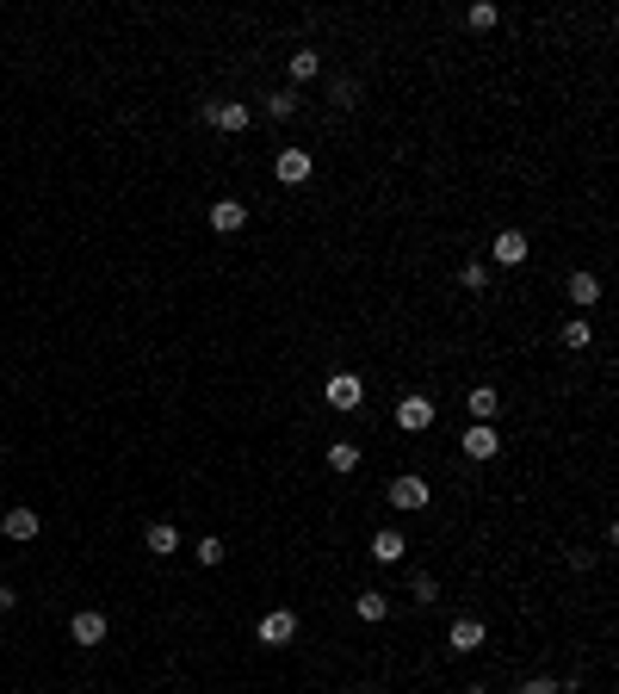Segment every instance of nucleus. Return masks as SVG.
<instances>
[{
    "instance_id": "obj_1",
    "label": "nucleus",
    "mask_w": 619,
    "mask_h": 694,
    "mask_svg": "<svg viewBox=\"0 0 619 694\" xmlns=\"http://www.w3.org/2000/svg\"><path fill=\"white\" fill-rule=\"evenodd\" d=\"M390 509H403V515H415V509H427L434 502V490H427V478H415V471H403V478H390Z\"/></svg>"
},
{
    "instance_id": "obj_2",
    "label": "nucleus",
    "mask_w": 619,
    "mask_h": 694,
    "mask_svg": "<svg viewBox=\"0 0 619 694\" xmlns=\"http://www.w3.org/2000/svg\"><path fill=\"white\" fill-rule=\"evenodd\" d=\"M199 118H205V124H217V131H236V137L254 124V112H248L241 100H205V105H199Z\"/></svg>"
},
{
    "instance_id": "obj_3",
    "label": "nucleus",
    "mask_w": 619,
    "mask_h": 694,
    "mask_svg": "<svg viewBox=\"0 0 619 694\" xmlns=\"http://www.w3.org/2000/svg\"><path fill=\"white\" fill-rule=\"evenodd\" d=\"M273 174H279V186H304L310 180V149H279Z\"/></svg>"
},
{
    "instance_id": "obj_4",
    "label": "nucleus",
    "mask_w": 619,
    "mask_h": 694,
    "mask_svg": "<svg viewBox=\"0 0 619 694\" xmlns=\"http://www.w3.org/2000/svg\"><path fill=\"white\" fill-rule=\"evenodd\" d=\"M105 632H112V626H105L100 608H81V614L69 620V639H74V645H105Z\"/></svg>"
},
{
    "instance_id": "obj_5",
    "label": "nucleus",
    "mask_w": 619,
    "mask_h": 694,
    "mask_svg": "<svg viewBox=\"0 0 619 694\" xmlns=\"http://www.w3.org/2000/svg\"><path fill=\"white\" fill-rule=\"evenodd\" d=\"M329 403H335V410H359V403H366V384L353 379V372H335V379H329Z\"/></svg>"
},
{
    "instance_id": "obj_6",
    "label": "nucleus",
    "mask_w": 619,
    "mask_h": 694,
    "mask_svg": "<svg viewBox=\"0 0 619 694\" xmlns=\"http://www.w3.org/2000/svg\"><path fill=\"white\" fill-rule=\"evenodd\" d=\"M397 428H403V434L434 428V403H427V397H403V403H397Z\"/></svg>"
},
{
    "instance_id": "obj_7",
    "label": "nucleus",
    "mask_w": 619,
    "mask_h": 694,
    "mask_svg": "<svg viewBox=\"0 0 619 694\" xmlns=\"http://www.w3.org/2000/svg\"><path fill=\"white\" fill-rule=\"evenodd\" d=\"M298 639V614L291 608H273L267 620H260V645H291Z\"/></svg>"
},
{
    "instance_id": "obj_8",
    "label": "nucleus",
    "mask_w": 619,
    "mask_h": 694,
    "mask_svg": "<svg viewBox=\"0 0 619 694\" xmlns=\"http://www.w3.org/2000/svg\"><path fill=\"white\" fill-rule=\"evenodd\" d=\"M241 223H248V205H241V199H217V205H211V230H217V236H236Z\"/></svg>"
},
{
    "instance_id": "obj_9",
    "label": "nucleus",
    "mask_w": 619,
    "mask_h": 694,
    "mask_svg": "<svg viewBox=\"0 0 619 694\" xmlns=\"http://www.w3.org/2000/svg\"><path fill=\"white\" fill-rule=\"evenodd\" d=\"M447 645L458 651V658H465V651H477V645H483V620H477V614H458V620H452V632H447Z\"/></svg>"
},
{
    "instance_id": "obj_10",
    "label": "nucleus",
    "mask_w": 619,
    "mask_h": 694,
    "mask_svg": "<svg viewBox=\"0 0 619 694\" xmlns=\"http://www.w3.org/2000/svg\"><path fill=\"white\" fill-rule=\"evenodd\" d=\"M458 447L471 452V459H496V452H502V441H496V428H489V421H471Z\"/></svg>"
},
{
    "instance_id": "obj_11",
    "label": "nucleus",
    "mask_w": 619,
    "mask_h": 694,
    "mask_svg": "<svg viewBox=\"0 0 619 694\" xmlns=\"http://www.w3.org/2000/svg\"><path fill=\"white\" fill-rule=\"evenodd\" d=\"M142 546H149L155 558H173L180 552V527H173V520H155V527L142 533Z\"/></svg>"
},
{
    "instance_id": "obj_12",
    "label": "nucleus",
    "mask_w": 619,
    "mask_h": 694,
    "mask_svg": "<svg viewBox=\"0 0 619 694\" xmlns=\"http://www.w3.org/2000/svg\"><path fill=\"white\" fill-rule=\"evenodd\" d=\"M403 552H409V540H403L397 527H384V533H372V558H378V564H403Z\"/></svg>"
},
{
    "instance_id": "obj_13",
    "label": "nucleus",
    "mask_w": 619,
    "mask_h": 694,
    "mask_svg": "<svg viewBox=\"0 0 619 694\" xmlns=\"http://www.w3.org/2000/svg\"><path fill=\"white\" fill-rule=\"evenodd\" d=\"M489 254H496L502 267H520V261H526V236H520V230H502V236L489 243Z\"/></svg>"
},
{
    "instance_id": "obj_14",
    "label": "nucleus",
    "mask_w": 619,
    "mask_h": 694,
    "mask_svg": "<svg viewBox=\"0 0 619 694\" xmlns=\"http://www.w3.org/2000/svg\"><path fill=\"white\" fill-rule=\"evenodd\" d=\"M0 533H6V540H37V509H6Z\"/></svg>"
},
{
    "instance_id": "obj_15",
    "label": "nucleus",
    "mask_w": 619,
    "mask_h": 694,
    "mask_svg": "<svg viewBox=\"0 0 619 694\" xmlns=\"http://www.w3.org/2000/svg\"><path fill=\"white\" fill-rule=\"evenodd\" d=\"M465 410H471V421H496V410H502V397H496L489 384H477V391L465 397Z\"/></svg>"
},
{
    "instance_id": "obj_16",
    "label": "nucleus",
    "mask_w": 619,
    "mask_h": 694,
    "mask_svg": "<svg viewBox=\"0 0 619 694\" xmlns=\"http://www.w3.org/2000/svg\"><path fill=\"white\" fill-rule=\"evenodd\" d=\"M570 298H576V311L601 304V279H594V273H570Z\"/></svg>"
},
{
    "instance_id": "obj_17",
    "label": "nucleus",
    "mask_w": 619,
    "mask_h": 694,
    "mask_svg": "<svg viewBox=\"0 0 619 694\" xmlns=\"http://www.w3.org/2000/svg\"><path fill=\"white\" fill-rule=\"evenodd\" d=\"M329 465H335V471H359V447H353V441H335V447H329Z\"/></svg>"
},
{
    "instance_id": "obj_18",
    "label": "nucleus",
    "mask_w": 619,
    "mask_h": 694,
    "mask_svg": "<svg viewBox=\"0 0 619 694\" xmlns=\"http://www.w3.org/2000/svg\"><path fill=\"white\" fill-rule=\"evenodd\" d=\"M316 69H322L316 50H291V81H316Z\"/></svg>"
},
{
    "instance_id": "obj_19",
    "label": "nucleus",
    "mask_w": 619,
    "mask_h": 694,
    "mask_svg": "<svg viewBox=\"0 0 619 694\" xmlns=\"http://www.w3.org/2000/svg\"><path fill=\"white\" fill-rule=\"evenodd\" d=\"M564 347H594V329H588V316L564 322Z\"/></svg>"
},
{
    "instance_id": "obj_20",
    "label": "nucleus",
    "mask_w": 619,
    "mask_h": 694,
    "mask_svg": "<svg viewBox=\"0 0 619 694\" xmlns=\"http://www.w3.org/2000/svg\"><path fill=\"white\" fill-rule=\"evenodd\" d=\"M353 614H359V620H384V614H390V601H384V595H359V601H353Z\"/></svg>"
},
{
    "instance_id": "obj_21",
    "label": "nucleus",
    "mask_w": 619,
    "mask_h": 694,
    "mask_svg": "<svg viewBox=\"0 0 619 694\" xmlns=\"http://www.w3.org/2000/svg\"><path fill=\"white\" fill-rule=\"evenodd\" d=\"M291 112H298V94H267V118H279V124H285Z\"/></svg>"
},
{
    "instance_id": "obj_22",
    "label": "nucleus",
    "mask_w": 619,
    "mask_h": 694,
    "mask_svg": "<svg viewBox=\"0 0 619 694\" xmlns=\"http://www.w3.org/2000/svg\"><path fill=\"white\" fill-rule=\"evenodd\" d=\"M409 595H415V601H434V595H440V583H434L427 570H415V577H409Z\"/></svg>"
},
{
    "instance_id": "obj_23",
    "label": "nucleus",
    "mask_w": 619,
    "mask_h": 694,
    "mask_svg": "<svg viewBox=\"0 0 619 694\" xmlns=\"http://www.w3.org/2000/svg\"><path fill=\"white\" fill-rule=\"evenodd\" d=\"M465 19H471V25H477V32H489V25H496V19H502V13H496V6H489V0H477V6H471V13H465Z\"/></svg>"
},
{
    "instance_id": "obj_24",
    "label": "nucleus",
    "mask_w": 619,
    "mask_h": 694,
    "mask_svg": "<svg viewBox=\"0 0 619 694\" xmlns=\"http://www.w3.org/2000/svg\"><path fill=\"white\" fill-rule=\"evenodd\" d=\"M192 552H199V564H223V552H230V546H223V540H199Z\"/></svg>"
},
{
    "instance_id": "obj_25",
    "label": "nucleus",
    "mask_w": 619,
    "mask_h": 694,
    "mask_svg": "<svg viewBox=\"0 0 619 694\" xmlns=\"http://www.w3.org/2000/svg\"><path fill=\"white\" fill-rule=\"evenodd\" d=\"M520 694H557V682H551V676H526V682H520Z\"/></svg>"
},
{
    "instance_id": "obj_26",
    "label": "nucleus",
    "mask_w": 619,
    "mask_h": 694,
    "mask_svg": "<svg viewBox=\"0 0 619 694\" xmlns=\"http://www.w3.org/2000/svg\"><path fill=\"white\" fill-rule=\"evenodd\" d=\"M458 279H465L471 292H477V285H483V261H465V267H458Z\"/></svg>"
},
{
    "instance_id": "obj_27",
    "label": "nucleus",
    "mask_w": 619,
    "mask_h": 694,
    "mask_svg": "<svg viewBox=\"0 0 619 694\" xmlns=\"http://www.w3.org/2000/svg\"><path fill=\"white\" fill-rule=\"evenodd\" d=\"M13 601H19V595H13L6 583H0V614H13Z\"/></svg>"
},
{
    "instance_id": "obj_28",
    "label": "nucleus",
    "mask_w": 619,
    "mask_h": 694,
    "mask_svg": "<svg viewBox=\"0 0 619 694\" xmlns=\"http://www.w3.org/2000/svg\"><path fill=\"white\" fill-rule=\"evenodd\" d=\"M465 694H483V689H465Z\"/></svg>"
},
{
    "instance_id": "obj_29",
    "label": "nucleus",
    "mask_w": 619,
    "mask_h": 694,
    "mask_svg": "<svg viewBox=\"0 0 619 694\" xmlns=\"http://www.w3.org/2000/svg\"><path fill=\"white\" fill-rule=\"evenodd\" d=\"M359 694H372V689H359Z\"/></svg>"
}]
</instances>
